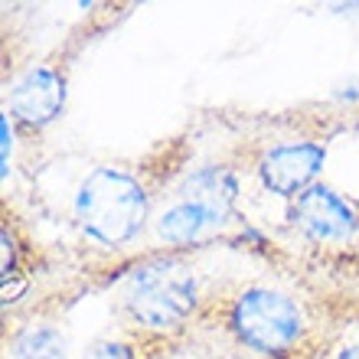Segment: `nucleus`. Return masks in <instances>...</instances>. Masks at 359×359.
<instances>
[{
    "mask_svg": "<svg viewBox=\"0 0 359 359\" xmlns=\"http://www.w3.org/2000/svg\"><path fill=\"white\" fill-rule=\"evenodd\" d=\"M13 151H17V121L7 111L0 114V167H4V183L13 170Z\"/></svg>",
    "mask_w": 359,
    "mask_h": 359,
    "instance_id": "obj_11",
    "label": "nucleus"
},
{
    "mask_svg": "<svg viewBox=\"0 0 359 359\" xmlns=\"http://www.w3.org/2000/svg\"><path fill=\"white\" fill-rule=\"evenodd\" d=\"M0 271H4V281L17 278L20 271V242L7 222L0 226Z\"/></svg>",
    "mask_w": 359,
    "mask_h": 359,
    "instance_id": "obj_10",
    "label": "nucleus"
},
{
    "mask_svg": "<svg viewBox=\"0 0 359 359\" xmlns=\"http://www.w3.org/2000/svg\"><path fill=\"white\" fill-rule=\"evenodd\" d=\"M10 359H69V337L53 320H29L7 340Z\"/></svg>",
    "mask_w": 359,
    "mask_h": 359,
    "instance_id": "obj_8",
    "label": "nucleus"
},
{
    "mask_svg": "<svg viewBox=\"0 0 359 359\" xmlns=\"http://www.w3.org/2000/svg\"><path fill=\"white\" fill-rule=\"evenodd\" d=\"M287 222L313 245H346L359 236V206L327 183L287 203Z\"/></svg>",
    "mask_w": 359,
    "mask_h": 359,
    "instance_id": "obj_6",
    "label": "nucleus"
},
{
    "mask_svg": "<svg viewBox=\"0 0 359 359\" xmlns=\"http://www.w3.org/2000/svg\"><path fill=\"white\" fill-rule=\"evenodd\" d=\"M238 177L232 167L203 163L193 167L170 187V196L154 209V236L167 248L206 245L236 216Z\"/></svg>",
    "mask_w": 359,
    "mask_h": 359,
    "instance_id": "obj_2",
    "label": "nucleus"
},
{
    "mask_svg": "<svg viewBox=\"0 0 359 359\" xmlns=\"http://www.w3.org/2000/svg\"><path fill=\"white\" fill-rule=\"evenodd\" d=\"M330 98H333V102H343V104L356 102V98H359V86H356V82H350V86H337L330 92Z\"/></svg>",
    "mask_w": 359,
    "mask_h": 359,
    "instance_id": "obj_13",
    "label": "nucleus"
},
{
    "mask_svg": "<svg viewBox=\"0 0 359 359\" xmlns=\"http://www.w3.org/2000/svg\"><path fill=\"white\" fill-rule=\"evenodd\" d=\"M323 167H327V147L311 137L274 141L255 157V177L262 189H268L271 196L287 199V203L317 187Z\"/></svg>",
    "mask_w": 359,
    "mask_h": 359,
    "instance_id": "obj_5",
    "label": "nucleus"
},
{
    "mask_svg": "<svg viewBox=\"0 0 359 359\" xmlns=\"http://www.w3.org/2000/svg\"><path fill=\"white\" fill-rule=\"evenodd\" d=\"M66 108V76L62 69L39 62L17 76L7 88V108L4 111L17 121V128L43 131L56 121Z\"/></svg>",
    "mask_w": 359,
    "mask_h": 359,
    "instance_id": "obj_7",
    "label": "nucleus"
},
{
    "mask_svg": "<svg viewBox=\"0 0 359 359\" xmlns=\"http://www.w3.org/2000/svg\"><path fill=\"white\" fill-rule=\"evenodd\" d=\"M203 304L199 271L180 252L134 262L118 284V307L134 330L173 337L196 317Z\"/></svg>",
    "mask_w": 359,
    "mask_h": 359,
    "instance_id": "obj_1",
    "label": "nucleus"
},
{
    "mask_svg": "<svg viewBox=\"0 0 359 359\" xmlns=\"http://www.w3.org/2000/svg\"><path fill=\"white\" fill-rule=\"evenodd\" d=\"M222 327L245 353L294 359L311 343V313L294 294L271 284H245L222 304Z\"/></svg>",
    "mask_w": 359,
    "mask_h": 359,
    "instance_id": "obj_4",
    "label": "nucleus"
},
{
    "mask_svg": "<svg viewBox=\"0 0 359 359\" xmlns=\"http://www.w3.org/2000/svg\"><path fill=\"white\" fill-rule=\"evenodd\" d=\"M82 359H137V350H134V343H128V340L104 337V340L88 343Z\"/></svg>",
    "mask_w": 359,
    "mask_h": 359,
    "instance_id": "obj_9",
    "label": "nucleus"
},
{
    "mask_svg": "<svg viewBox=\"0 0 359 359\" xmlns=\"http://www.w3.org/2000/svg\"><path fill=\"white\" fill-rule=\"evenodd\" d=\"M72 219L92 245L118 252L147 229L154 196L137 173L104 163L82 177L72 199Z\"/></svg>",
    "mask_w": 359,
    "mask_h": 359,
    "instance_id": "obj_3",
    "label": "nucleus"
},
{
    "mask_svg": "<svg viewBox=\"0 0 359 359\" xmlns=\"http://www.w3.org/2000/svg\"><path fill=\"white\" fill-rule=\"evenodd\" d=\"M323 359H359V333H343L330 350L323 353Z\"/></svg>",
    "mask_w": 359,
    "mask_h": 359,
    "instance_id": "obj_12",
    "label": "nucleus"
}]
</instances>
